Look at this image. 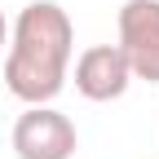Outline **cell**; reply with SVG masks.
Wrapping results in <instances>:
<instances>
[{
	"label": "cell",
	"instance_id": "obj_1",
	"mask_svg": "<svg viewBox=\"0 0 159 159\" xmlns=\"http://www.w3.org/2000/svg\"><path fill=\"white\" fill-rule=\"evenodd\" d=\"M75 27L57 0H31L9 27L5 89L27 106H49L71 80Z\"/></svg>",
	"mask_w": 159,
	"mask_h": 159
},
{
	"label": "cell",
	"instance_id": "obj_5",
	"mask_svg": "<svg viewBox=\"0 0 159 159\" xmlns=\"http://www.w3.org/2000/svg\"><path fill=\"white\" fill-rule=\"evenodd\" d=\"M5 40H9V22H5V13H0V49H5Z\"/></svg>",
	"mask_w": 159,
	"mask_h": 159
},
{
	"label": "cell",
	"instance_id": "obj_3",
	"mask_svg": "<svg viewBox=\"0 0 159 159\" xmlns=\"http://www.w3.org/2000/svg\"><path fill=\"white\" fill-rule=\"evenodd\" d=\"M80 150L75 124L53 106H27L13 124V155L18 159H71Z\"/></svg>",
	"mask_w": 159,
	"mask_h": 159
},
{
	"label": "cell",
	"instance_id": "obj_4",
	"mask_svg": "<svg viewBox=\"0 0 159 159\" xmlns=\"http://www.w3.org/2000/svg\"><path fill=\"white\" fill-rule=\"evenodd\" d=\"M133 84L128 57L119 53V44H89L75 57V93L89 102H115Z\"/></svg>",
	"mask_w": 159,
	"mask_h": 159
},
{
	"label": "cell",
	"instance_id": "obj_2",
	"mask_svg": "<svg viewBox=\"0 0 159 159\" xmlns=\"http://www.w3.org/2000/svg\"><path fill=\"white\" fill-rule=\"evenodd\" d=\"M119 53L128 57L133 80L159 84V0H124L119 9Z\"/></svg>",
	"mask_w": 159,
	"mask_h": 159
}]
</instances>
